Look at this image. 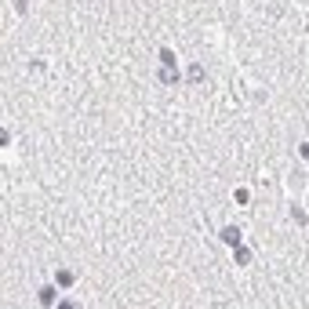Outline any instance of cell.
<instances>
[{
	"label": "cell",
	"mask_w": 309,
	"mask_h": 309,
	"mask_svg": "<svg viewBox=\"0 0 309 309\" xmlns=\"http://www.w3.org/2000/svg\"><path fill=\"white\" fill-rule=\"evenodd\" d=\"M233 251H237V266H247V262H251V251H247V247H233Z\"/></svg>",
	"instance_id": "cell-4"
},
{
	"label": "cell",
	"mask_w": 309,
	"mask_h": 309,
	"mask_svg": "<svg viewBox=\"0 0 309 309\" xmlns=\"http://www.w3.org/2000/svg\"><path fill=\"white\" fill-rule=\"evenodd\" d=\"M15 11H19V15H26V11H29V0H15Z\"/></svg>",
	"instance_id": "cell-8"
},
{
	"label": "cell",
	"mask_w": 309,
	"mask_h": 309,
	"mask_svg": "<svg viewBox=\"0 0 309 309\" xmlns=\"http://www.w3.org/2000/svg\"><path fill=\"white\" fill-rule=\"evenodd\" d=\"M160 62H164V66H175V51L171 48H160Z\"/></svg>",
	"instance_id": "cell-6"
},
{
	"label": "cell",
	"mask_w": 309,
	"mask_h": 309,
	"mask_svg": "<svg viewBox=\"0 0 309 309\" xmlns=\"http://www.w3.org/2000/svg\"><path fill=\"white\" fill-rule=\"evenodd\" d=\"M222 240H226L229 247H237V244H240V229H237V226H226V229H222Z\"/></svg>",
	"instance_id": "cell-1"
},
{
	"label": "cell",
	"mask_w": 309,
	"mask_h": 309,
	"mask_svg": "<svg viewBox=\"0 0 309 309\" xmlns=\"http://www.w3.org/2000/svg\"><path fill=\"white\" fill-rule=\"evenodd\" d=\"M40 302L51 305V302H55V287H40Z\"/></svg>",
	"instance_id": "cell-5"
},
{
	"label": "cell",
	"mask_w": 309,
	"mask_h": 309,
	"mask_svg": "<svg viewBox=\"0 0 309 309\" xmlns=\"http://www.w3.org/2000/svg\"><path fill=\"white\" fill-rule=\"evenodd\" d=\"M160 84H178V73H175V66H164V69H160Z\"/></svg>",
	"instance_id": "cell-2"
},
{
	"label": "cell",
	"mask_w": 309,
	"mask_h": 309,
	"mask_svg": "<svg viewBox=\"0 0 309 309\" xmlns=\"http://www.w3.org/2000/svg\"><path fill=\"white\" fill-rule=\"evenodd\" d=\"M189 80H204V66H189Z\"/></svg>",
	"instance_id": "cell-7"
},
{
	"label": "cell",
	"mask_w": 309,
	"mask_h": 309,
	"mask_svg": "<svg viewBox=\"0 0 309 309\" xmlns=\"http://www.w3.org/2000/svg\"><path fill=\"white\" fill-rule=\"evenodd\" d=\"M55 284H58V287H69V284H73V273H69V269H58V273H55Z\"/></svg>",
	"instance_id": "cell-3"
},
{
	"label": "cell",
	"mask_w": 309,
	"mask_h": 309,
	"mask_svg": "<svg viewBox=\"0 0 309 309\" xmlns=\"http://www.w3.org/2000/svg\"><path fill=\"white\" fill-rule=\"evenodd\" d=\"M11 142V138H8V131H0V146H8Z\"/></svg>",
	"instance_id": "cell-9"
}]
</instances>
